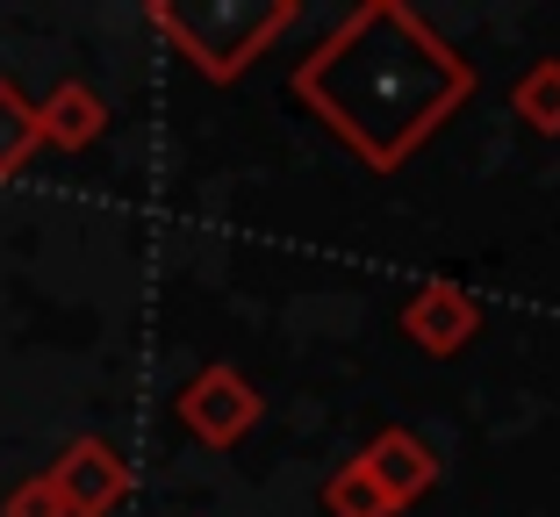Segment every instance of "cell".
Returning a JSON list of instances; mask_svg holds the SVG:
<instances>
[{"label":"cell","mask_w":560,"mask_h":517,"mask_svg":"<svg viewBox=\"0 0 560 517\" xmlns=\"http://www.w3.org/2000/svg\"><path fill=\"white\" fill-rule=\"evenodd\" d=\"M295 22V0H201V8H151V30L180 50L201 80H237V72Z\"/></svg>","instance_id":"cell-2"},{"label":"cell","mask_w":560,"mask_h":517,"mask_svg":"<svg viewBox=\"0 0 560 517\" xmlns=\"http://www.w3.org/2000/svg\"><path fill=\"white\" fill-rule=\"evenodd\" d=\"M44 482L58 489L66 517H108V510H122V496H130V460H122L108 438H72V446L44 468Z\"/></svg>","instance_id":"cell-3"},{"label":"cell","mask_w":560,"mask_h":517,"mask_svg":"<svg viewBox=\"0 0 560 517\" xmlns=\"http://www.w3.org/2000/svg\"><path fill=\"white\" fill-rule=\"evenodd\" d=\"M324 510H330V517H396V510H388V496L366 482L360 460H346V468L324 482Z\"/></svg>","instance_id":"cell-9"},{"label":"cell","mask_w":560,"mask_h":517,"mask_svg":"<svg viewBox=\"0 0 560 517\" xmlns=\"http://www.w3.org/2000/svg\"><path fill=\"white\" fill-rule=\"evenodd\" d=\"M0 517H66V503H58V489H50L44 474H30V482L8 489V510Z\"/></svg>","instance_id":"cell-11"},{"label":"cell","mask_w":560,"mask_h":517,"mask_svg":"<svg viewBox=\"0 0 560 517\" xmlns=\"http://www.w3.org/2000/svg\"><path fill=\"white\" fill-rule=\"evenodd\" d=\"M517 116H525L532 130L560 137V58H546V66H532L525 80H517Z\"/></svg>","instance_id":"cell-10"},{"label":"cell","mask_w":560,"mask_h":517,"mask_svg":"<svg viewBox=\"0 0 560 517\" xmlns=\"http://www.w3.org/2000/svg\"><path fill=\"white\" fill-rule=\"evenodd\" d=\"M36 130H44V144H58V151H86L101 130H108V108H101V94L86 80H58L44 101H36Z\"/></svg>","instance_id":"cell-7"},{"label":"cell","mask_w":560,"mask_h":517,"mask_svg":"<svg viewBox=\"0 0 560 517\" xmlns=\"http://www.w3.org/2000/svg\"><path fill=\"white\" fill-rule=\"evenodd\" d=\"M180 424L201 446H237V438L259 424V388L237 367H201L195 381L180 388Z\"/></svg>","instance_id":"cell-4"},{"label":"cell","mask_w":560,"mask_h":517,"mask_svg":"<svg viewBox=\"0 0 560 517\" xmlns=\"http://www.w3.org/2000/svg\"><path fill=\"white\" fill-rule=\"evenodd\" d=\"M360 468H366V482L388 496V510H402L410 496H424V489L439 482V460H431L410 432H381L374 446L360 453Z\"/></svg>","instance_id":"cell-6"},{"label":"cell","mask_w":560,"mask_h":517,"mask_svg":"<svg viewBox=\"0 0 560 517\" xmlns=\"http://www.w3.org/2000/svg\"><path fill=\"white\" fill-rule=\"evenodd\" d=\"M402 331L417 338V345L431 352V360H453V352L475 338V302L460 295L453 281H431L410 295V309H402Z\"/></svg>","instance_id":"cell-5"},{"label":"cell","mask_w":560,"mask_h":517,"mask_svg":"<svg viewBox=\"0 0 560 517\" xmlns=\"http://www.w3.org/2000/svg\"><path fill=\"white\" fill-rule=\"evenodd\" d=\"M467 58H453V44L396 0L360 8L316 58L295 66V94L381 173L402 166L467 101Z\"/></svg>","instance_id":"cell-1"},{"label":"cell","mask_w":560,"mask_h":517,"mask_svg":"<svg viewBox=\"0 0 560 517\" xmlns=\"http://www.w3.org/2000/svg\"><path fill=\"white\" fill-rule=\"evenodd\" d=\"M36 144H44V130H36V101L22 94L15 80H0V180H15V173L30 166Z\"/></svg>","instance_id":"cell-8"}]
</instances>
